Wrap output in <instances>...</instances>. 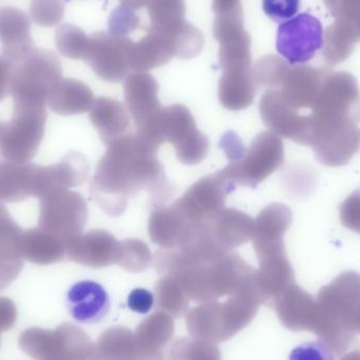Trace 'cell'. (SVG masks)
I'll use <instances>...</instances> for the list:
<instances>
[{
	"mask_svg": "<svg viewBox=\"0 0 360 360\" xmlns=\"http://www.w3.org/2000/svg\"><path fill=\"white\" fill-rule=\"evenodd\" d=\"M158 151L139 134L131 133L108 146L90 184L91 197L105 213L112 217L122 215L129 200L141 190L154 199V207L170 198L172 184Z\"/></svg>",
	"mask_w": 360,
	"mask_h": 360,
	"instance_id": "cell-1",
	"label": "cell"
},
{
	"mask_svg": "<svg viewBox=\"0 0 360 360\" xmlns=\"http://www.w3.org/2000/svg\"><path fill=\"white\" fill-rule=\"evenodd\" d=\"M63 78L58 56L46 49H35L15 65L11 95L13 109H46L49 95Z\"/></svg>",
	"mask_w": 360,
	"mask_h": 360,
	"instance_id": "cell-2",
	"label": "cell"
},
{
	"mask_svg": "<svg viewBox=\"0 0 360 360\" xmlns=\"http://www.w3.org/2000/svg\"><path fill=\"white\" fill-rule=\"evenodd\" d=\"M317 160L328 167L349 164L360 147L357 124L347 118L310 115L308 145Z\"/></svg>",
	"mask_w": 360,
	"mask_h": 360,
	"instance_id": "cell-3",
	"label": "cell"
},
{
	"mask_svg": "<svg viewBox=\"0 0 360 360\" xmlns=\"http://www.w3.org/2000/svg\"><path fill=\"white\" fill-rule=\"evenodd\" d=\"M285 162L283 139L271 131L256 135L243 160L230 162L220 170L235 186L256 188L276 172Z\"/></svg>",
	"mask_w": 360,
	"mask_h": 360,
	"instance_id": "cell-4",
	"label": "cell"
},
{
	"mask_svg": "<svg viewBox=\"0 0 360 360\" xmlns=\"http://www.w3.org/2000/svg\"><path fill=\"white\" fill-rule=\"evenodd\" d=\"M158 134L160 143L174 146L181 164L193 166L207 158L209 139L197 129L194 116L184 105L162 108L158 120Z\"/></svg>",
	"mask_w": 360,
	"mask_h": 360,
	"instance_id": "cell-5",
	"label": "cell"
},
{
	"mask_svg": "<svg viewBox=\"0 0 360 360\" xmlns=\"http://www.w3.org/2000/svg\"><path fill=\"white\" fill-rule=\"evenodd\" d=\"M46 109H13L12 120L0 122V153L8 162L27 164L35 158L46 132Z\"/></svg>",
	"mask_w": 360,
	"mask_h": 360,
	"instance_id": "cell-6",
	"label": "cell"
},
{
	"mask_svg": "<svg viewBox=\"0 0 360 360\" xmlns=\"http://www.w3.org/2000/svg\"><path fill=\"white\" fill-rule=\"evenodd\" d=\"M39 200L40 228L65 243L82 234L88 221V205L79 193L65 191Z\"/></svg>",
	"mask_w": 360,
	"mask_h": 360,
	"instance_id": "cell-7",
	"label": "cell"
},
{
	"mask_svg": "<svg viewBox=\"0 0 360 360\" xmlns=\"http://www.w3.org/2000/svg\"><path fill=\"white\" fill-rule=\"evenodd\" d=\"M323 46V25L312 14L302 13L278 27L276 50L289 65L308 63Z\"/></svg>",
	"mask_w": 360,
	"mask_h": 360,
	"instance_id": "cell-8",
	"label": "cell"
},
{
	"mask_svg": "<svg viewBox=\"0 0 360 360\" xmlns=\"http://www.w3.org/2000/svg\"><path fill=\"white\" fill-rule=\"evenodd\" d=\"M133 40L107 32L93 34L84 60L105 82H120L130 74Z\"/></svg>",
	"mask_w": 360,
	"mask_h": 360,
	"instance_id": "cell-9",
	"label": "cell"
},
{
	"mask_svg": "<svg viewBox=\"0 0 360 360\" xmlns=\"http://www.w3.org/2000/svg\"><path fill=\"white\" fill-rule=\"evenodd\" d=\"M235 188L218 171L195 182L175 202L191 222L202 224L224 209L226 196Z\"/></svg>",
	"mask_w": 360,
	"mask_h": 360,
	"instance_id": "cell-10",
	"label": "cell"
},
{
	"mask_svg": "<svg viewBox=\"0 0 360 360\" xmlns=\"http://www.w3.org/2000/svg\"><path fill=\"white\" fill-rule=\"evenodd\" d=\"M312 113L360 122V93L356 82L349 74L338 73L323 80Z\"/></svg>",
	"mask_w": 360,
	"mask_h": 360,
	"instance_id": "cell-11",
	"label": "cell"
},
{
	"mask_svg": "<svg viewBox=\"0 0 360 360\" xmlns=\"http://www.w3.org/2000/svg\"><path fill=\"white\" fill-rule=\"evenodd\" d=\"M259 112L264 126L271 132L307 147L310 115H300V111L290 107L277 89H271L262 95Z\"/></svg>",
	"mask_w": 360,
	"mask_h": 360,
	"instance_id": "cell-12",
	"label": "cell"
},
{
	"mask_svg": "<svg viewBox=\"0 0 360 360\" xmlns=\"http://www.w3.org/2000/svg\"><path fill=\"white\" fill-rule=\"evenodd\" d=\"M319 309L347 329L351 316L360 306V274L353 271L342 273L317 294Z\"/></svg>",
	"mask_w": 360,
	"mask_h": 360,
	"instance_id": "cell-13",
	"label": "cell"
},
{
	"mask_svg": "<svg viewBox=\"0 0 360 360\" xmlns=\"http://www.w3.org/2000/svg\"><path fill=\"white\" fill-rule=\"evenodd\" d=\"M201 224L188 220L176 202L154 207L149 218L150 238L162 249H181Z\"/></svg>",
	"mask_w": 360,
	"mask_h": 360,
	"instance_id": "cell-14",
	"label": "cell"
},
{
	"mask_svg": "<svg viewBox=\"0 0 360 360\" xmlns=\"http://www.w3.org/2000/svg\"><path fill=\"white\" fill-rule=\"evenodd\" d=\"M120 243L108 231L92 230L68 241L67 256L92 268L111 266L120 259Z\"/></svg>",
	"mask_w": 360,
	"mask_h": 360,
	"instance_id": "cell-15",
	"label": "cell"
},
{
	"mask_svg": "<svg viewBox=\"0 0 360 360\" xmlns=\"http://www.w3.org/2000/svg\"><path fill=\"white\" fill-rule=\"evenodd\" d=\"M44 196V167L38 165L0 162V201L19 202L29 197Z\"/></svg>",
	"mask_w": 360,
	"mask_h": 360,
	"instance_id": "cell-16",
	"label": "cell"
},
{
	"mask_svg": "<svg viewBox=\"0 0 360 360\" xmlns=\"http://www.w3.org/2000/svg\"><path fill=\"white\" fill-rule=\"evenodd\" d=\"M0 42L2 56L15 65L35 50L31 37V19L27 13L14 6L0 8Z\"/></svg>",
	"mask_w": 360,
	"mask_h": 360,
	"instance_id": "cell-17",
	"label": "cell"
},
{
	"mask_svg": "<svg viewBox=\"0 0 360 360\" xmlns=\"http://www.w3.org/2000/svg\"><path fill=\"white\" fill-rule=\"evenodd\" d=\"M158 82L148 72H135L129 74L124 79V101L134 120L136 131L143 128L164 108L158 98Z\"/></svg>",
	"mask_w": 360,
	"mask_h": 360,
	"instance_id": "cell-18",
	"label": "cell"
},
{
	"mask_svg": "<svg viewBox=\"0 0 360 360\" xmlns=\"http://www.w3.org/2000/svg\"><path fill=\"white\" fill-rule=\"evenodd\" d=\"M65 304L74 321L84 325L101 323L111 308L109 294L101 283L93 281H79L72 285Z\"/></svg>",
	"mask_w": 360,
	"mask_h": 360,
	"instance_id": "cell-19",
	"label": "cell"
},
{
	"mask_svg": "<svg viewBox=\"0 0 360 360\" xmlns=\"http://www.w3.org/2000/svg\"><path fill=\"white\" fill-rule=\"evenodd\" d=\"M293 221V213L283 203H271L264 207L254 220L253 243L254 251L285 248L283 236Z\"/></svg>",
	"mask_w": 360,
	"mask_h": 360,
	"instance_id": "cell-20",
	"label": "cell"
},
{
	"mask_svg": "<svg viewBox=\"0 0 360 360\" xmlns=\"http://www.w3.org/2000/svg\"><path fill=\"white\" fill-rule=\"evenodd\" d=\"M214 241L226 253L252 240L254 219L236 209H222L209 221Z\"/></svg>",
	"mask_w": 360,
	"mask_h": 360,
	"instance_id": "cell-21",
	"label": "cell"
},
{
	"mask_svg": "<svg viewBox=\"0 0 360 360\" xmlns=\"http://www.w3.org/2000/svg\"><path fill=\"white\" fill-rule=\"evenodd\" d=\"M256 89L253 67L222 70L218 97L222 107L230 111H241L253 103Z\"/></svg>",
	"mask_w": 360,
	"mask_h": 360,
	"instance_id": "cell-22",
	"label": "cell"
},
{
	"mask_svg": "<svg viewBox=\"0 0 360 360\" xmlns=\"http://www.w3.org/2000/svg\"><path fill=\"white\" fill-rule=\"evenodd\" d=\"M90 120L101 141L110 146L129 134L130 116L122 103L109 97H99L90 110Z\"/></svg>",
	"mask_w": 360,
	"mask_h": 360,
	"instance_id": "cell-23",
	"label": "cell"
},
{
	"mask_svg": "<svg viewBox=\"0 0 360 360\" xmlns=\"http://www.w3.org/2000/svg\"><path fill=\"white\" fill-rule=\"evenodd\" d=\"M281 319L294 331H313L319 314L317 300L293 283L281 293Z\"/></svg>",
	"mask_w": 360,
	"mask_h": 360,
	"instance_id": "cell-24",
	"label": "cell"
},
{
	"mask_svg": "<svg viewBox=\"0 0 360 360\" xmlns=\"http://www.w3.org/2000/svg\"><path fill=\"white\" fill-rule=\"evenodd\" d=\"M17 249L25 259L37 264L60 262L67 255V243L39 226L22 230L17 239Z\"/></svg>",
	"mask_w": 360,
	"mask_h": 360,
	"instance_id": "cell-25",
	"label": "cell"
},
{
	"mask_svg": "<svg viewBox=\"0 0 360 360\" xmlns=\"http://www.w3.org/2000/svg\"><path fill=\"white\" fill-rule=\"evenodd\" d=\"M323 80L314 70L309 68L288 69L281 82V93L283 101L294 109H312ZM278 86V88H279Z\"/></svg>",
	"mask_w": 360,
	"mask_h": 360,
	"instance_id": "cell-26",
	"label": "cell"
},
{
	"mask_svg": "<svg viewBox=\"0 0 360 360\" xmlns=\"http://www.w3.org/2000/svg\"><path fill=\"white\" fill-rule=\"evenodd\" d=\"M95 101L94 93L86 84L73 78H61L49 95L48 105L58 115H76L90 112Z\"/></svg>",
	"mask_w": 360,
	"mask_h": 360,
	"instance_id": "cell-27",
	"label": "cell"
},
{
	"mask_svg": "<svg viewBox=\"0 0 360 360\" xmlns=\"http://www.w3.org/2000/svg\"><path fill=\"white\" fill-rule=\"evenodd\" d=\"M90 174V165L84 154L72 151L58 164L44 167L46 196L65 192L84 184Z\"/></svg>",
	"mask_w": 360,
	"mask_h": 360,
	"instance_id": "cell-28",
	"label": "cell"
},
{
	"mask_svg": "<svg viewBox=\"0 0 360 360\" xmlns=\"http://www.w3.org/2000/svg\"><path fill=\"white\" fill-rule=\"evenodd\" d=\"M172 44L162 34L148 27L147 35L133 42L130 51L131 70L148 72L168 63L174 57Z\"/></svg>",
	"mask_w": 360,
	"mask_h": 360,
	"instance_id": "cell-29",
	"label": "cell"
},
{
	"mask_svg": "<svg viewBox=\"0 0 360 360\" xmlns=\"http://www.w3.org/2000/svg\"><path fill=\"white\" fill-rule=\"evenodd\" d=\"M260 270L258 281L271 293L281 294L294 283V271L285 249L257 254Z\"/></svg>",
	"mask_w": 360,
	"mask_h": 360,
	"instance_id": "cell-30",
	"label": "cell"
},
{
	"mask_svg": "<svg viewBox=\"0 0 360 360\" xmlns=\"http://www.w3.org/2000/svg\"><path fill=\"white\" fill-rule=\"evenodd\" d=\"M148 15L151 27L171 31L186 21V4L184 0H150Z\"/></svg>",
	"mask_w": 360,
	"mask_h": 360,
	"instance_id": "cell-31",
	"label": "cell"
},
{
	"mask_svg": "<svg viewBox=\"0 0 360 360\" xmlns=\"http://www.w3.org/2000/svg\"><path fill=\"white\" fill-rule=\"evenodd\" d=\"M90 37L80 27L70 23L60 25L55 31V44L63 56L82 59L86 55Z\"/></svg>",
	"mask_w": 360,
	"mask_h": 360,
	"instance_id": "cell-32",
	"label": "cell"
},
{
	"mask_svg": "<svg viewBox=\"0 0 360 360\" xmlns=\"http://www.w3.org/2000/svg\"><path fill=\"white\" fill-rule=\"evenodd\" d=\"M152 254L147 243L141 239L131 238L120 243L118 264L128 271L139 272L149 266Z\"/></svg>",
	"mask_w": 360,
	"mask_h": 360,
	"instance_id": "cell-33",
	"label": "cell"
},
{
	"mask_svg": "<svg viewBox=\"0 0 360 360\" xmlns=\"http://www.w3.org/2000/svg\"><path fill=\"white\" fill-rule=\"evenodd\" d=\"M288 69L287 63L278 57H262L253 68L254 79L257 86L277 89Z\"/></svg>",
	"mask_w": 360,
	"mask_h": 360,
	"instance_id": "cell-34",
	"label": "cell"
},
{
	"mask_svg": "<svg viewBox=\"0 0 360 360\" xmlns=\"http://www.w3.org/2000/svg\"><path fill=\"white\" fill-rule=\"evenodd\" d=\"M30 14L40 27H54L65 16V4L63 0H31Z\"/></svg>",
	"mask_w": 360,
	"mask_h": 360,
	"instance_id": "cell-35",
	"label": "cell"
},
{
	"mask_svg": "<svg viewBox=\"0 0 360 360\" xmlns=\"http://www.w3.org/2000/svg\"><path fill=\"white\" fill-rule=\"evenodd\" d=\"M141 25V19L134 10L122 6L111 13L108 21L109 33L118 37H127L129 34L136 31Z\"/></svg>",
	"mask_w": 360,
	"mask_h": 360,
	"instance_id": "cell-36",
	"label": "cell"
},
{
	"mask_svg": "<svg viewBox=\"0 0 360 360\" xmlns=\"http://www.w3.org/2000/svg\"><path fill=\"white\" fill-rule=\"evenodd\" d=\"M300 0H262V10L275 22H285L297 15Z\"/></svg>",
	"mask_w": 360,
	"mask_h": 360,
	"instance_id": "cell-37",
	"label": "cell"
},
{
	"mask_svg": "<svg viewBox=\"0 0 360 360\" xmlns=\"http://www.w3.org/2000/svg\"><path fill=\"white\" fill-rule=\"evenodd\" d=\"M340 214L342 226L360 234V190L353 192L340 205Z\"/></svg>",
	"mask_w": 360,
	"mask_h": 360,
	"instance_id": "cell-38",
	"label": "cell"
},
{
	"mask_svg": "<svg viewBox=\"0 0 360 360\" xmlns=\"http://www.w3.org/2000/svg\"><path fill=\"white\" fill-rule=\"evenodd\" d=\"M288 360H335L333 352L321 342H306L296 347Z\"/></svg>",
	"mask_w": 360,
	"mask_h": 360,
	"instance_id": "cell-39",
	"label": "cell"
},
{
	"mask_svg": "<svg viewBox=\"0 0 360 360\" xmlns=\"http://www.w3.org/2000/svg\"><path fill=\"white\" fill-rule=\"evenodd\" d=\"M155 297L149 290L137 288L129 294L127 304L132 312L148 314L153 308Z\"/></svg>",
	"mask_w": 360,
	"mask_h": 360,
	"instance_id": "cell-40",
	"label": "cell"
},
{
	"mask_svg": "<svg viewBox=\"0 0 360 360\" xmlns=\"http://www.w3.org/2000/svg\"><path fill=\"white\" fill-rule=\"evenodd\" d=\"M219 147L231 162H236L243 160L245 152H247V148L243 145L240 137L232 131L224 133V136L220 139Z\"/></svg>",
	"mask_w": 360,
	"mask_h": 360,
	"instance_id": "cell-41",
	"label": "cell"
},
{
	"mask_svg": "<svg viewBox=\"0 0 360 360\" xmlns=\"http://www.w3.org/2000/svg\"><path fill=\"white\" fill-rule=\"evenodd\" d=\"M15 63L0 55V103L11 94Z\"/></svg>",
	"mask_w": 360,
	"mask_h": 360,
	"instance_id": "cell-42",
	"label": "cell"
},
{
	"mask_svg": "<svg viewBox=\"0 0 360 360\" xmlns=\"http://www.w3.org/2000/svg\"><path fill=\"white\" fill-rule=\"evenodd\" d=\"M213 11L217 15L231 14V13L240 12V0H213Z\"/></svg>",
	"mask_w": 360,
	"mask_h": 360,
	"instance_id": "cell-43",
	"label": "cell"
},
{
	"mask_svg": "<svg viewBox=\"0 0 360 360\" xmlns=\"http://www.w3.org/2000/svg\"><path fill=\"white\" fill-rule=\"evenodd\" d=\"M122 6H127L131 10H141L149 6L150 0H120Z\"/></svg>",
	"mask_w": 360,
	"mask_h": 360,
	"instance_id": "cell-44",
	"label": "cell"
},
{
	"mask_svg": "<svg viewBox=\"0 0 360 360\" xmlns=\"http://www.w3.org/2000/svg\"><path fill=\"white\" fill-rule=\"evenodd\" d=\"M348 328L351 332L354 334H360V306L354 314L351 316L350 321L348 323Z\"/></svg>",
	"mask_w": 360,
	"mask_h": 360,
	"instance_id": "cell-45",
	"label": "cell"
},
{
	"mask_svg": "<svg viewBox=\"0 0 360 360\" xmlns=\"http://www.w3.org/2000/svg\"><path fill=\"white\" fill-rule=\"evenodd\" d=\"M340 360H360V350L348 353V354L344 355Z\"/></svg>",
	"mask_w": 360,
	"mask_h": 360,
	"instance_id": "cell-46",
	"label": "cell"
},
{
	"mask_svg": "<svg viewBox=\"0 0 360 360\" xmlns=\"http://www.w3.org/2000/svg\"><path fill=\"white\" fill-rule=\"evenodd\" d=\"M2 205H4V203H2L1 201H0V207H1Z\"/></svg>",
	"mask_w": 360,
	"mask_h": 360,
	"instance_id": "cell-47",
	"label": "cell"
}]
</instances>
